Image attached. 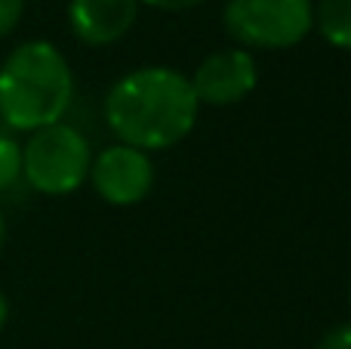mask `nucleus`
Returning a JSON list of instances; mask_svg holds the SVG:
<instances>
[{"mask_svg": "<svg viewBox=\"0 0 351 349\" xmlns=\"http://www.w3.org/2000/svg\"><path fill=\"white\" fill-rule=\"evenodd\" d=\"M200 102L182 71L164 65L123 74L105 96V124L123 146L158 152L191 133Z\"/></svg>", "mask_w": 351, "mask_h": 349, "instance_id": "nucleus-1", "label": "nucleus"}, {"mask_svg": "<svg viewBox=\"0 0 351 349\" xmlns=\"http://www.w3.org/2000/svg\"><path fill=\"white\" fill-rule=\"evenodd\" d=\"M74 74L49 41H25L0 62V121L12 133H34L65 117Z\"/></svg>", "mask_w": 351, "mask_h": 349, "instance_id": "nucleus-2", "label": "nucleus"}, {"mask_svg": "<svg viewBox=\"0 0 351 349\" xmlns=\"http://www.w3.org/2000/svg\"><path fill=\"white\" fill-rule=\"evenodd\" d=\"M90 142L71 124H49L34 130L22 146V179L34 192L62 198L77 192L90 177Z\"/></svg>", "mask_w": 351, "mask_h": 349, "instance_id": "nucleus-3", "label": "nucleus"}, {"mask_svg": "<svg viewBox=\"0 0 351 349\" xmlns=\"http://www.w3.org/2000/svg\"><path fill=\"white\" fill-rule=\"evenodd\" d=\"M225 31L243 47H296L315 25L311 0H228L222 12Z\"/></svg>", "mask_w": 351, "mask_h": 349, "instance_id": "nucleus-4", "label": "nucleus"}, {"mask_svg": "<svg viewBox=\"0 0 351 349\" xmlns=\"http://www.w3.org/2000/svg\"><path fill=\"white\" fill-rule=\"evenodd\" d=\"M90 183L96 195L111 207H133L145 201L154 185V164L148 152L133 146H114L102 148L90 164Z\"/></svg>", "mask_w": 351, "mask_h": 349, "instance_id": "nucleus-5", "label": "nucleus"}, {"mask_svg": "<svg viewBox=\"0 0 351 349\" xmlns=\"http://www.w3.org/2000/svg\"><path fill=\"white\" fill-rule=\"evenodd\" d=\"M188 84L200 105L222 109V105L247 99L259 84V71H256V59L247 49H219L200 62L197 71L188 78Z\"/></svg>", "mask_w": 351, "mask_h": 349, "instance_id": "nucleus-6", "label": "nucleus"}, {"mask_svg": "<svg viewBox=\"0 0 351 349\" xmlns=\"http://www.w3.org/2000/svg\"><path fill=\"white\" fill-rule=\"evenodd\" d=\"M139 6V0H71L68 25L86 47H108L136 25Z\"/></svg>", "mask_w": 351, "mask_h": 349, "instance_id": "nucleus-7", "label": "nucleus"}, {"mask_svg": "<svg viewBox=\"0 0 351 349\" xmlns=\"http://www.w3.org/2000/svg\"><path fill=\"white\" fill-rule=\"evenodd\" d=\"M315 19L324 41L339 49H351V0H321Z\"/></svg>", "mask_w": 351, "mask_h": 349, "instance_id": "nucleus-8", "label": "nucleus"}, {"mask_svg": "<svg viewBox=\"0 0 351 349\" xmlns=\"http://www.w3.org/2000/svg\"><path fill=\"white\" fill-rule=\"evenodd\" d=\"M22 179V146L16 136L0 133V192L12 189Z\"/></svg>", "mask_w": 351, "mask_h": 349, "instance_id": "nucleus-9", "label": "nucleus"}, {"mask_svg": "<svg viewBox=\"0 0 351 349\" xmlns=\"http://www.w3.org/2000/svg\"><path fill=\"white\" fill-rule=\"evenodd\" d=\"M22 12H25V0H0V37L16 31V25L22 22Z\"/></svg>", "mask_w": 351, "mask_h": 349, "instance_id": "nucleus-10", "label": "nucleus"}, {"mask_svg": "<svg viewBox=\"0 0 351 349\" xmlns=\"http://www.w3.org/2000/svg\"><path fill=\"white\" fill-rule=\"evenodd\" d=\"M315 349H351V322L333 325L321 340H317Z\"/></svg>", "mask_w": 351, "mask_h": 349, "instance_id": "nucleus-11", "label": "nucleus"}, {"mask_svg": "<svg viewBox=\"0 0 351 349\" xmlns=\"http://www.w3.org/2000/svg\"><path fill=\"white\" fill-rule=\"evenodd\" d=\"M139 3H148L154 10H167V12H182V10H194V6L206 3V0H139Z\"/></svg>", "mask_w": 351, "mask_h": 349, "instance_id": "nucleus-12", "label": "nucleus"}, {"mask_svg": "<svg viewBox=\"0 0 351 349\" xmlns=\"http://www.w3.org/2000/svg\"><path fill=\"white\" fill-rule=\"evenodd\" d=\"M6 322H10V300H6V294L0 291V331L6 328Z\"/></svg>", "mask_w": 351, "mask_h": 349, "instance_id": "nucleus-13", "label": "nucleus"}, {"mask_svg": "<svg viewBox=\"0 0 351 349\" xmlns=\"http://www.w3.org/2000/svg\"><path fill=\"white\" fill-rule=\"evenodd\" d=\"M6 245V220H3V210H0V251Z\"/></svg>", "mask_w": 351, "mask_h": 349, "instance_id": "nucleus-14", "label": "nucleus"}, {"mask_svg": "<svg viewBox=\"0 0 351 349\" xmlns=\"http://www.w3.org/2000/svg\"><path fill=\"white\" fill-rule=\"evenodd\" d=\"M348 303H351V291H348Z\"/></svg>", "mask_w": 351, "mask_h": 349, "instance_id": "nucleus-15", "label": "nucleus"}]
</instances>
